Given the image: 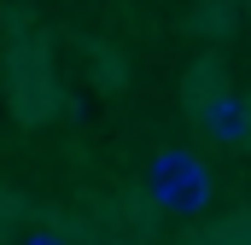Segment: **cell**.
Instances as JSON below:
<instances>
[{
    "instance_id": "cell-3",
    "label": "cell",
    "mask_w": 251,
    "mask_h": 245,
    "mask_svg": "<svg viewBox=\"0 0 251 245\" xmlns=\"http://www.w3.org/2000/svg\"><path fill=\"white\" fill-rule=\"evenodd\" d=\"M18 245H70L64 234H53V228H35V234H24Z\"/></svg>"
},
{
    "instance_id": "cell-1",
    "label": "cell",
    "mask_w": 251,
    "mask_h": 245,
    "mask_svg": "<svg viewBox=\"0 0 251 245\" xmlns=\"http://www.w3.org/2000/svg\"><path fill=\"white\" fill-rule=\"evenodd\" d=\"M210 164L204 158H193L181 146H170V152H158L152 164H146V198L164 210V216H199L204 204H210Z\"/></svg>"
},
{
    "instance_id": "cell-2",
    "label": "cell",
    "mask_w": 251,
    "mask_h": 245,
    "mask_svg": "<svg viewBox=\"0 0 251 245\" xmlns=\"http://www.w3.org/2000/svg\"><path fill=\"white\" fill-rule=\"evenodd\" d=\"M199 128H204V140H216V146H246L251 140V105L240 94H210V99L199 105Z\"/></svg>"
}]
</instances>
